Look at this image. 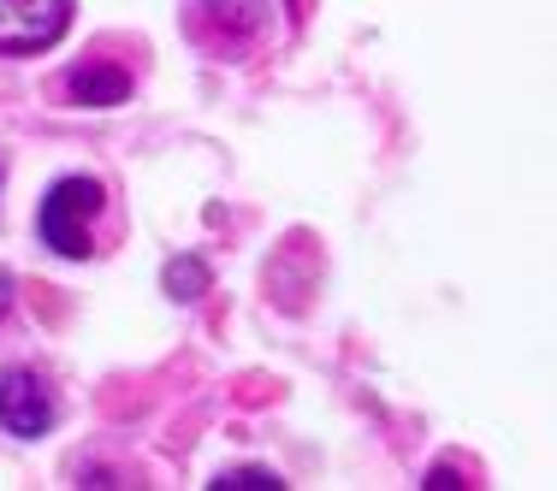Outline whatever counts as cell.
<instances>
[{
  "mask_svg": "<svg viewBox=\"0 0 557 491\" xmlns=\"http://www.w3.org/2000/svg\"><path fill=\"white\" fill-rule=\"evenodd\" d=\"M54 420H60V403L42 374H30V367H7L0 374V427L12 438H42Z\"/></svg>",
  "mask_w": 557,
  "mask_h": 491,
  "instance_id": "3",
  "label": "cell"
},
{
  "mask_svg": "<svg viewBox=\"0 0 557 491\" xmlns=\"http://www.w3.org/2000/svg\"><path fill=\"white\" fill-rule=\"evenodd\" d=\"M12 297H18V278H12L7 267H0V314H7V309H12Z\"/></svg>",
  "mask_w": 557,
  "mask_h": 491,
  "instance_id": "8",
  "label": "cell"
},
{
  "mask_svg": "<svg viewBox=\"0 0 557 491\" xmlns=\"http://www.w3.org/2000/svg\"><path fill=\"white\" fill-rule=\"evenodd\" d=\"M101 207H108V190H101L96 178H84V172H72V178H60L54 190L42 196L36 237H42L54 255H65V261H89V255H96V219H101Z\"/></svg>",
  "mask_w": 557,
  "mask_h": 491,
  "instance_id": "1",
  "label": "cell"
},
{
  "mask_svg": "<svg viewBox=\"0 0 557 491\" xmlns=\"http://www.w3.org/2000/svg\"><path fill=\"white\" fill-rule=\"evenodd\" d=\"M214 491H285V480H278L273 468H225L220 480H208Z\"/></svg>",
  "mask_w": 557,
  "mask_h": 491,
  "instance_id": "7",
  "label": "cell"
},
{
  "mask_svg": "<svg viewBox=\"0 0 557 491\" xmlns=\"http://www.w3.org/2000/svg\"><path fill=\"white\" fill-rule=\"evenodd\" d=\"M261 24H268V0H196V30L225 54L244 48Z\"/></svg>",
  "mask_w": 557,
  "mask_h": 491,
  "instance_id": "4",
  "label": "cell"
},
{
  "mask_svg": "<svg viewBox=\"0 0 557 491\" xmlns=\"http://www.w3.org/2000/svg\"><path fill=\"white\" fill-rule=\"evenodd\" d=\"M421 486H433V491H440V486H469V480H457V468H433Z\"/></svg>",
  "mask_w": 557,
  "mask_h": 491,
  "instance_id": "9",
  "label": "cell"
},
{
  "mask_svg": "<svg viewBox=\"0 0 557 491\" xmlns=\"http://www.w3.org/2000/svg\"><path fill=\"white\" fill-rule=\"evenodd\" d=\"M65 89H72L77 108H125L131 101V72L125 65H108V60H89V65H77V72L65 77Z\"/></svg>",
  "mask_w": 557,
  "mask_h": 491,
  "instance_id": "5",
  "label": "cell"
},
{
  "mask_svg": "<svg viewBox=\"0 0 557 491\" xmlns=\"http://www.w3.org/2000/svg\"><path fill=\"white\" fill-rule=\"evenodd\" d=\"M72 24V0H0V54H42Z\"/></svg>",
  "mask_w": 557,
  "mask_h": 491,
  "instance_id": "2",
  "label": "cell"
},
{
  "mask_svg": "<svg viewBox=\"0 0 557 491\" xmlns=\"http://www.w3.org/2000/svg\"><path fill=\"white\" fill-rule=\"evenodd\" d=\"M161 285H166L172 302H196V297L208 290V267H202L196 255H178V261H166V278H161Z\"/></svg>",
  "mask_w": 557,
  "mask_h": 491,
  "instance_id": "6",
  "label": "cell"
}]
</instances>
